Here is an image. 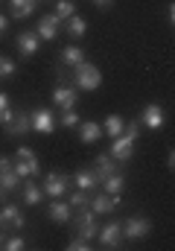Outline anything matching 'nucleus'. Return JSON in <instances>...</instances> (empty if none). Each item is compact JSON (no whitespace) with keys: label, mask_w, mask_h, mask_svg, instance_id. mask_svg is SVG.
<instances>
[{"label":"nucleus","mask_w":175,"mask_h":251,"mask_svg":"<svg viewBox=\"0 0 175 251\" xmlns=\"http://www.w3.org/2000/svg\"><path fill=\"white\" fill-rule=\"evenodd\" d=\"M70 70H73V88L76 91H97L102 85V70L97 64H91L88 59L79 62L76 67H70Z\"/></svg>","instance_id":"1"},{"label":"nucleus","mask_w":175,"mask_h":251,"mask_svg":"<svg viewBox=\"0 0 175 251\" xmlns=\"http://www.w3.org/2000/svg\"><path fill=\"white\" fill-rule=\"evenodd\" d=\"M70 219H73V225H76V234H79V237H85V240H94V237L100 234L97 213H94L91 207H88V210H85V207H79V210H76V216H70Z\"/></svg>","instance_id":"2"},{"label":"nucleus","mask_w":175,"mask_h":251,"mask_svg":"<svg viewBox=\"0 0 175 251\" xmlns=\"http://www.w3.org/2000/svg\"><path fill=\"white\" fill-rule=\"evenodd\" d=\"M56 126H58V120L50 108H35V111H29V128H35L38 134H53Z\"/></svg>","instance_id":"3"},{"label":"nucleus","mask_w":175,"mask_h":251,"mask_svg":"<svg viewBox=\"0 0 175 251\" xmlns=\"http://www.w3.org/2000/svg\"><path fill=\"white\" fill-rule=\"evenodd\" d=\"M149 234H152V222L146 216H128L123 222V237H128V240H143Z\"/></svg>","instance_id":"4"},{"label":"nucleus","mask_w":175,"mask_h":251,"mask_svg":"<svg viewBox=\"0 0 175 251\" xmlns=\"http://www.w3.org/2000/svg\"><path fill=\"white\" fill-rule=\"evenodd\" d=\"M24 225H26V219H24V213H21V207L18 204H0V228L3 231H24Z\"/></svg>","instance_id":"5"},{"label":"nucleus","mask_w":175,"mask_h":251,"mask_svg":"<svg viewBox=\"0 0 175 251\" xmlns=\"http://www.w3.org/2000/svg\"><path fill=\"white\" fill-rule=\"evenodd\" d=\"M108 155L114 158L117 164H128V161H131V155H134V140H128L125 134L111 137V149H108Z\"/></svg>","instance_id":"6"},{"label":"nucleus","mask_w":175,"mask_h":251,"mask_svg":"<svg viewBox=\"0 0 175 251\" xmlns=\"http://www.w3.org/2000/svg\"><path fill=\"white\" fill-rule=\"evenodd\" d=\"M100 246L102 249H117L120 243H123V222H117V219H111L108 225H102L100 228Z\"/></svg>","instance_id":"7"},{"label":"nucleus","mask_w":175,"mask_h":251,"mask_svg":"<svg viewBox=\"0 0 175 251\" xmlns=\"http://www.w3.org/2000/svg\"><path fill=\"white\" fill-rule=\"evenodd\" d=\"M41 190L50 196V199H61L67 190H70V178L64 176V173H50L47 178H44V184H41Z\"/></svg>","instance_id":"8"},{"label":"nucleus","mask_w":175,"mask_h":251,"mask_svg":"<svg viewBox=\"0 0 175 251\" xmlns=\"http://www.w3.org/2000/svg\"><path fill=\"white\" fill-rule=\"evenodd\" d=\"M76 102H79V94H76L73 85H58V88H53V105L56 108L67 111V108H76Z\"/></svg>","instance_id":"9"},{"label":"nucleus","mask_w":175,"mask_h":251,"mask_svg":"<svg viewBox=\"0 0 175 251\" xmlns=\"http://www.w3.org/2000/svg\"><path fill=\"white\" fill-rule=\"evenodd\" d=\"M117 204H120V196H108V193H97V196L88 201V207H91L97 216H108V213H114Z\"/></svg>","instance_id":"10"},{"label":"nucleus","mask_w":175,"mask_h":251,"mask_svg":"<svg viewBox=\"0 0 175 251\" xmlns=\"http://www.w3.org/2000/svg\"><path fill=\"white\" fill-rule=\"evenodd\" d=\"M0 187L6 190V193H15V190L21 187V178L12 170V158H6V155H0Z\"/></svg>","instance_id":"11"},{"label":"nucleus","mask_w":175,"mask_h":251,"mask_svg":"<svg viewBox=\"0 0 175 251\" xmlns=\"http://www.w3.org/2000/svg\"><path fill=\"white\" fill-rule=\"evenodd\" d=\"M164 108L158 105V102H149L146 108H143V114H140V126H146V128H152V131H158L161 126H164Z\"/></svg>","instance_id":"12"},{"label":"nucleus","mask_w":175,"mask_h":251,"mask_svg":"<svg viewBox=\"0 0 175 251\" xmlns=\"http://www.w3.org/2000/svg\"><path fill=\"white\" fill-rule=\"evenodd\" d=\"M12 170H15L18 178H35V176L41 173L35 155H32V158H15V161H12Z\"/></svg>","instance_id":"13"},{"label":"nucleus","mask_w":175,"mask_h":251,"mask_svg":"<svg viewBox=\"0 0 175 251\" xmlns=\"http://www.w3.org/2000/svg\"><path fill=\"white\" fill-rule=\"evenodd\" d=\"M58 24H61V21H58L56 15H44V18L35 24V35H38L41 41H53L58 35Z\"/></svg>","instance_id":"14"},{"label":"nucleus","mask_w":175,"mask_h":251,"mask_svg":"<svg viewBox=\"0 0 175 251\" xmlns=\"http://www.w3.org/2000/svg\"><path fill=\"white\" fill-rule=\"evenodd\" d=\"M47 216H50V222L64 225V222H70V216H73V207H70L67 201H61V199H53V201H50V207H47Z\"/></svg>","instance_id":"15"},{"label":"nucleus","mask_w":175,"mask_h":251,"mask_svg":"<svg viewBox=\"0 0 175 251\" xmlns=\"http://www.w3.org/2000/svg\"><path fill=\"white\" fill-rule=\"evenodd\" d=\"M114 173H117V161L111 155H97V158H94V176H97L100 184H102L108 176H114Z\"/></svg>","instance_id":"16"},{"label":"nucleus","mask_w":175,"mask_h":251,"mask_svg":"<svg viewBox=\"0 0 175 251\" xmlns=\"http://www.w3.org/2000/svg\"><path fill=\"white\" fill-rule=\"evenodd\" d=\"M38 47H41V38L35 35V32H21L18 35V50H21V56H35L38 53Z\"/></svg>","instance_id":"17"},{"label":"nucleus","mask_w":175,"mask_h":251,"mask_svg":"<svg viewBox=\"0 0 175 251\" xmlns=\"http://www.w3.org/2000/svg\"><path fill=\"white\" fill-rule=\"evenodd\" d=\"M3 128H6V134H12V137H21V134H26V131H29V111H15L12 123L3 126Z\"/></svg>","instance_id":"18"},{"label":"nucleus","mask_w":175,"mask_h":251,"mask_svg":"<svg viewBox=\"0 0 175 251\" xmlns=\"http://www.w3.org/2000/svg\"><path fill=\"white\" fill-rule=\"evenodd\" d=\"M70 184H76L79 190H85V193H94V190L100 187V181H97V176H94V170H79L73 178H70Z\"/></svg>","instance_id":"19"},{"label":"nucleus","mask_w":175,"mask_h":251,"mask_svg":"<svg viewBox=\"0 0 175 251\" xmlns=\"http://www.w3.org/2000/svg\"><path fill=\"white\" fill-rule=\"evenodd\" d=\"M100 137H102V126L100 123H91V120L79 123V140L82 143H97Z\"/></svg>","instance_id":"20"},{"label":"nucleus","mask_w":175,"mask_h":251,"mask_svg":"<svg viewBox=\"0 0 175 251\" xmlns=\"http://www.w3.org/2000/svg\"><path fill=\"white\" fill-rule=\"evenodd\" d=\"M41 199H44V190H41V184H35L32 178H26V184H24V204L35 207V204H41Z\"/></svg>","instance_id":"21"},{"label":"nucleus","mask_w":175,"mask_h":251,"mask_svg":"<svg viewBox=\"0 0 175 251\" xmlns=\"http://www.w3.org/2000/svg\"><path fill=\"white\" fill-rule=\"evenodd\" d=\"M79 62H85V50L76 47V44H67V47L61 50V64H64V67H76Z\"/></svg>","instance_id":"22"},{"label":"nucleus","mask_w":175,"mask_h":251,"mask_svg":"<svg viewBox=\"0 0 175 251\" xmlns=\"http://www.w3.org/2000/svg\"><path fill=\"white\" fill-rule=\"evenodd\" d=\"M123 126H125V120H123L120 114H108L105 123H102V134H108V137H120V134H123Z\"/></svg>","instance_id":"23"},{"label":"nucleus","mask_w":175,"mask_h":251,"mask_svg":"<svg viewBox=\"0 0 175 251\" xmlns=\"http://www.w3.org/2000/svg\"><path fill=\"white\" fill-rule=\"evenodd\" d=\"M64 29H67L73 38H82V35L88 32V21H85V18H79V15H70V18H67V24H64Z\"/></svg>","instance_id":"24"},{"label":"nucleus","mask_w":175,"mask_h":251,"mask_svg":"<svg viewBox=\"0 0 175 251\" xmlns=\"http://www.w3.org/2000/svg\"><path fill=\"white\" fill-rule=\"evenodd\" d=\"M12 3V18H29L35 12V0H9Z\"/></svg>","instance_id":"25"},{"label":"nucleus","mask_w":175,"mask_h":251,"mask_svg":"<svg viewBox=\"0 0 175 251\" xmlns=\"http://www.w3.org/2000/svg\"><path fill=\"white\" fill-rule=\"evenodd\" d=\"M102 190H105L108 196H120V193L125 190V178H123L120 173H114V176H108V178L102 181Z\"/></svg>","instance_id":"26"},{"label":"nucleus","mask_w":175,"mask_h":251,"mask_svg":"<svg viewBox=\"0 0 175 251\" xmlns=\"http://www.w3.org/2000/svg\"><path fill=\"white\" fill-rule=\"evenodd\" d=\"M88 201H91V193H85V190H73L67 199L70 207H88Z\"/></svg>","instance_id":"27"},{"label":"nucleus","mask_w":175,"mask_h":251,"mask_svg":"<svg viewBox=\"0 0 175 251\" xmlns=\"http://www.w3.org/2000/svg\"><path fill=\"white\" fill-rule=\"evenodd\" d=\"M58 123L64 126V128H76V126L82 123V120H79V114H76L73 108H67V111H61V117H58Z\"/></svg>","instance_id":"28"},{"label":"nucleus","mask_w":175,"mask_h":251,"mask_svg":"<svg viewBox=\"0 0 175 251\" xmlns=\"http://www.w3.org/2000/svg\"><path fill=\"white\" fill-rule=\"evenodd\" d=\"M70 15H76L73 3H70V0H58V6H56V18H58V21H67Z\"/></svg>","instance_id":"29"},{"label":"nucleus","mask_w":175,"mask_h":251,"mask_svg":"<svg viewBox=\"0 0 175 251\" xmlns=\"http://www.w3.org/2000/svg\"><path fill=\"white\" fill-rule=\"evenodd\" d=\"M3 251H21V249H26V240L24 237H3V246H0Z\"/></svg>","instance_id":"30"},{"label":"nucleus","mask_w":175,"mask_h":251,"mask_svg":"<svg viewBox=\"0 0 175 251\" xmlns=\"http://www.w3.org/2000/svg\"><path fill=\"white\" fill-rule=\"evenodd\" d=\"M140 128H143L140 120H128V123L123 126V134H125L128 140H137V137H140Z\"/></svg>","instance_id":"31"},{"label":"nucleus","mask_w":175,"mask_h":251,"mask_svg":"<svg viewBox=\"0 0 175 251\" xmlns=\"http://www.w3.org/2000/svg\"><path fill=\"white\" fill-rule=\"evenodd\" d=\"M15 62L12 59H6V56H0V79H9V76H15Z\"/></svg>","instance_id":"32"},{"label":"nucleus","mask_w":175,"mask_h":251,"mask_svg":"<svg viewBox=\"0 0 175 251\" xmlns=\"http://www.w3.org/2000/svg\"><path fill=\"white\" fill-rule=\"evenodd\" d=\"M67 249L70 251H88L91 249V240H85V237H73V240L67 243Z\"/></svg>","instance_id":"33"},{"label":"nucleus","mask_w":175,"mask_h":251,"mask_svg":"<svg viewBox=\"0 0 175 251\" xmlns=\"http://www.w3.org/2000/svg\"><path fill=\"white\" fill-rule=\"evenodd\" d=\"M12 117H15V111H12V108H3V111H0V126H9Z\"/></svg>","instance_id":"34"},{"label":"nucleus","mask_w":175,"mask_h":251,"mask_svg":"<svg viewBox=\"0 0 175 251\" xmlns=\"http://www.w3.org/2000/svg\"><path fill=\"white\" fill-rule=\"evenodd\" d=\"M164 15H167V24L173 26V24H175V3H173V0H170V6L164 9Z\"/></svg>","instance_id":"35"},{"label":"nucleus","mask_w":175,"mask_h":251,"mask_svg":"<svg viewBox=\"0 0 175 251\" xmlns=\"http://www.w3.org/2000/svg\"><path fill=\"white\" fill-rule=\"evenodd\" d=\"M32 155H35V152H32V149H29V146H21V149H18V155H15V158H32Z\"/></svg>","instance_id":"36"},{"label":"nucleus","mask_w":175,"mask_h":251,"mask_svg":"<svg viewBox=\"0 0 175 251\" xmlns=\"http://www.w3.org/2000/svg\"><path fill=\"white\" fill-rule=\"evenodd\" d=\"M3 108H12V102H9V94L6 91H0V111Z\"/></svg>","instance_id":"37"},{"label":"nucleus","mask_w":175,"mask_h":251,"mask_svg":"<svg viewBox=\"0 0 175 251\" xmlns=\"http://www.w3.org/2000/svg\"><path fill=\"white\" fill-rule=\"evenodd\" d=\"M167 170H170V173L175 170V152H173V149L167 152Z\"/></svg>","instance_id":"38"},{"label":"nucleus","mask_w":175,"mask_h":251,"mask_svg":"<svg viewBox=\"0 0 175 251\" xmlns=\"http://www.w3.org/2000/svg\"><path fill=\"white\" fill-rule=\"evenodd\" d=\"M94 6L97 9H108V6H114V0H94Z\"/></svg>","instance_id":"39"},{"label":"nucleus","mask_w":175,"mask_h":251,"mask_svg":"<svg viewBox=\"0 0 175 251\" xmlns=\"http://www.w3.org/2000/svg\"><path fill=\"white\" fill-rule=\"evenodd\" d=\"M6 26H9V24H6V15H0V35L6 32Z\"/></svg>","instance_id":"40"},{"label":"nucleus","mask_w":175,"mask_h":251,"mask_svg":"<svg viewBox=\"0 0 175 251\" xmlns=\"http://www.w3.org/2000/svg\"><path fill=\"white\" fill-rule=\"evenodd\" d=\"M3 234H6V231H3V228H0V246H3Z\"/></svg>","instance_id":"41"},{"label":"nucleus","mask_w":175,"mask_h":251,"mask_svg":"<svg viewBox=\"0 0 175 251\" xmlns=\"http://www.w3.org/2000/svg\"><path fill=\"white\" fill-rule=\"evenodd\" d=\"M3 193H6V190H3V187H0V196H3Z\"/></svg>","instance_id":"42"}]
</instances>
